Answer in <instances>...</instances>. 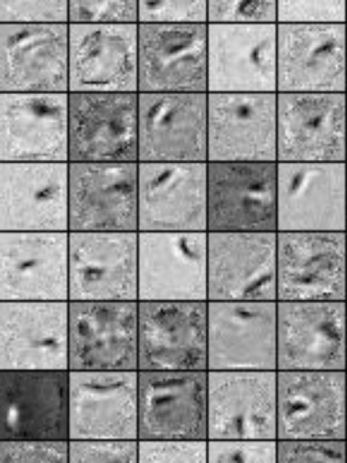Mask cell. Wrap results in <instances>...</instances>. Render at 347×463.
<instances>
[{
	"mask_svg": "<svg viewBox=\"0 0 347 463\" xmlns=\"http://www.w3.org/2000/svg\"><path fill=\"white\" fill-rule=\"evenodd\" d=\"M277 302H347V232H277Z\"/></svg>",
	"mask_w": 347,
	"mask_h": 463,
	"instance_id": "obj_1",
	"label": "cell"
},
{
	"mask_svg": "<svg viewBox=\"0 0 347 463\" xmlns=\"http://www.w3.org/2000/svg\"><path fill=\"white\" fill-rule=\"evenodd\" d=\"M209 232H278L277 162H208Z\"/></svg>",
	"mask_w": 347,
	"mask_h": 463,
	"instance_id": "obj_2",
	"label": "cell"
},
{
	"mask_svg": "<svg viewBox=\"0 0 347 463\" xmlns=\"http://www.w3.org/2000/svg\"><path fill=\"white\" fill-rule=\"evenodd\" d=\"M138 93H209V24H138Z\"/></svg>",
	"mask_w": 347,
	"mask_h": 463,
	"instance_id": "obj_3",
	"label": "cell"
},
{
	"mask_svg": "<svg viewBox=\"0 0 347 463\" xmlns=\"http://www.w3.org/2000/svg\"><path fill=\"white\" fill-rule=\"evenodd\" d=\"M277 440H347V371H277Z\"/></svg>",
	"mask_w": 347,
	"mask_h": 463,
	"instance_id": "obj_4",
	"label": "cell"
},
{
	"mask_svg": "<svg viewBox=\"0 0 347 463\" xmlns=\"http://www.w3.org/2000/svg\"><path fill=\"white\" fill-rule=\"evenodd\" d=\"M209 371H138V440H208Z\"/></svg>",
	"mask_w": 347,
	"mask_h": 463,
	"instance_id": "obj_5",
	"label": "cell"
},
{
	"mask_svg": "<svg viewBox=\"0 0 347 463\" xmlns=\"http://www.w3.org/2000/svg\"><path fill=\"white\" fill-rule=\"evenodd\" d=\"M0 302H70V232H0Z\"/></svg>",
	"mask_w": 347,
	"mask_h": 463,
	"instance_id": "obj_6",
	"label": "cell"
},
{
	"mask_svg": "<svg viewBox=\"0 0 347 463\" xmlns=\"http://www.w3.org/2000/svg\"><path fill=\"white\" fill-rule=\"evenodd\" d=\"M208 232V162H138V232Z\"/></svg>",
	"mask_w": 347,
	"mask_h": 463,
	"instance_id": "obj_7",
	"label": "cell"
},
{
	"mask_svg": "<svg viewBox=\"0 0 347 463\" xmlns=\"http://www.w3.org/2000/svg\"><path fill=\"white\" fill-rule=\"evenodd\" d=\"M138 371H209L208 302H138Z\"/></svg>",
	"mask_w": 347,
	"mask_h": 463,
	"instance_id": "obj_8",
	"label": "cell"
},
{
	"mask_svg": "<svg viewBox=\"0 0 347 463\" xmlns=\"http://www.w3.org/2000/svg\"><path fill=\"white\" fill-rule=\"evenodd\" d=\"M0 232H70V162H0Z\"/></svg>",
	"mask_w": 347,
	"mask_h": 463,
	"instance_id": "obj_9",
	"label": "cell"
},
{
	"mask_svg": "<svg viewBox=\"0 0 347 463\" xmlns=\"http://www.w3.org/2000/svg\"><path fill=\"white\" fill-rule=\"evenodd\" d=\"M209 232H138V302H208Z\"/></svg>",
	"mask_w": 347,
	"mask_h": 463,
	"instance_id": "obj_10",
	"label": "cell"
},
{
	"mask_svg": "<svg viewBox=\"0 0 347 463\" xmlns=\"http://www.w3.org/2000/svg\"><path fill=\"white\" fill-rule=\"evenodd\" d=\"M0 93H70V24H0Z\"/></svg>",
	"mask_w": 347,
	"mask_h": 463,
	"instance_id": "obj_11",
	"label": "cell"
},
{
	"mask_svg": "<svg viewBox=\"0 0 347 463\" xmlns=\"http://www.w3.org/2000/svg\"><path fill=\"white\" fill-rule=\"evenodd\" d=\"M277 371H347V302H277Z\"/></svg>",
	"mask_w": 347,
	"mask_h": 463,
	"instance_id": "obj_12",
	"label": "cell"
},
{
	"mask_svg": "<svg viewBox=\"0 0 347 463\" xmlns=\"http://www.w3.org/2000/svg\"><path fill=\"white\" fill-rule=\"evenodd\" d=\"M347 93H277V162H346Z\"/></svg>",
	"mask_w": 347,
	"mask_h": 463,
	"instance_id": "obj_13",
	"label": "cell"
},
{
	"mask_svg": "<svg viewBox=\"0 0 347 463\" xmlns=\"http://www.w3.org/2000/svg\"><path fill=\"white\" fill-rule=\"evenodd\" d=\"M70 232H138V162H70Z\"/></svg>",
	"mask_w": 347,
	"mask_h": 463,
	"instance_id": "obj_14",
	"label": "cell"
},
{
	"mask_svg": "<svg viewBox=\"0 0 347 463\" xmlns=\"http://www.w3.org/2000/svg\"><path fill=\"white\" fill-rule=\"evenodd\" d=\"M0 440L70 441V371H0Z\"/></svg>",
	"mask_w": 347,
	"mask_h": 463,
	"instance_id": "obj_15",
	"label": "cell"
},
{
	"mask_svg": "<svg viewBox=\"0 0 347 463\" xmlns=\"http://www.w3.org/2000/svg\"><path fill=\"white\" fill-rule=\"evenodd\" d=\"M277 93H346L347 24H277Z\"/></svg>",
	"mask_w": 347,
	"mask_h": 463,
	"instance_id": "obj_16",
	"label": "cell"
},
{
	"mask_svg": "<svg viewBox=\"0 0 347 463\" xmlns=\"http://www.w3.org/2000/svg\"><path fill=\"white\" fill-rule=\"evenodd\" d=\"M277 24H209V93H277Z\"/></svg>",
	"mask_w": 347,
	"mask_h": 463,
	"instance_id": "obj_17",
	"label": "cell"
},
{
	"mask_svg": "<svg viewBox=\"0 0 347 463\" xmlns=\"http://www.w3.org/2000/svg\"><path fill=\"white\" fill-rule=\"evenodd\" d=\"M209 93H138V162H209Z\"/></svg>",
	"mask_w": 347,
	"mask_h": 463,
	"instance_id": "obj_18",
	"label": "cell"
},
{
	"mask_svg": "<svg viewBox=\"0 0 347 463\" xmlns=\"http://www.w3.org/2000/svg\"><path fill=\"white\" fill-rule=\"evenodd\" d=\"M346 183L347 162H277L278 232H346Z\"/></svg>",
	"mask_w": 347,
	"mask_h": 463,
	"instance_id": "obj_19",
	"label": "cell"
},
{
	"mask_svg": "<svg viewBox=\"0 0 347 463\" xmlns=\"http://www.w3.org/2000/svg\"><path fill=\"white\" fill-rule=\"evenodd\" d=\"M70 93H138V24H70Z\"/></svg>",
	"mask_w": 347,
	"mask_h": 463,
	"instance_id": "obj_20",
	"label": "cell"
},
{
	"mask_svg": "<svg viewBox=\"0 0 347 463\" xmlns=\"http://www.w3.org/2000/svg\"><path fill=\"white\" fill-rule=\"evenodd\" d=\"M0 162H70V93H0Z\"/></svg>",
	"mask_w": 347,
	"mask_h": 463,
	"instance_id": "obj_21",
	"label": "cell"
},
{
	"mask_svg": "<svg viewBox=\"0 0 347 463\" xmlns=\"http://www.w3.org/2000/svg\"><path fill=\"white\" fill-rule=\"evenodd\" d=\"M70 302H138V232H70Z\"/></svg>",
	"mask_w": 347,
	"mask_h": 463,
	"instance_id": "obj_22",
	"label": "cell"
},
{
	"mask_svg": "<svg viewBox=\"0 0 347 463\" xmlns=\"http://www.w3.org/2000/svg\"><path fill=\"white\" fill-rule=\"evenodd\" d=\"M0 371H70V302H0Z\"/></svg>",
	"mask_w": 347,
	"mask_h": 463,
	"instance_id": "obj_23",
	"label": "cell"
},
{
	"mask_svg": "<svg viewBox=\"0 0 347 463\" xmlns=\"http://www.w3.org/2000/svg\"><path fill=\"white\" fill-rule=\"evenodd\" d=\"M70 440H138V371H70Z\"/></svg>",
	"mask_w": 347,
	"mask_h": 463,
	"instance_id": "obj_24",
	"label": "cell"
},
{
	"mask_svg": "<svg viewBox=\"0 0 347 463\" xmlns=\"http://www.w3.org/2000/svg\"><path fill=\"white\" fill-rule=\"evenodd\" d=\"M208 302H277V232H209Z\"/></svg>",
	"mask_w": 347,
	"mask_h": 463,
	"instance_id": "obj_25",
	"label": "cell"
},
{
	"mask_svg": "<svg viewBox=\"0 0 347 463\" xmlns=\"http://www.w3.org/2000/svg\"><path fill=\"white\" fill-rule=\"evenodd\" d=\"M70 162H138V93H70Z\"/></svg>",
	"mask_w": 347,
	"mask_h": 463,
	"instance_id": "obj_26",
	"label": "cell"
},
{
	"mask_svg": "<svg viewBox=\"0 0 347 463\" xmlns=\"http://www.w3.org/2000/svg\"><path fill=\"white\" fill-rule=\"evenodd\" d=\"M208 440H277V371H209Z\"/></svg>",
	"mask_w": 347,
	"mask_h": 463,
	"instance_id": "obj_27",
	"label": "cell"
},
{
	"mask_svg": "<svg viewBox=\"0 0 347 463\" xmlns=\"http://www.w3.org/2000/svg\"><path fill=\"white\" fill-rule=\"evenodd\" d=\"M70 371H138V302H70Z\"/></svg>",
	"mask_w": 347,
	"mask_h": 463,
	"instance_id": "obj_28",
	"label": "cell"
},
{
	"mask_svg": "<svg viewBox=\"0 0 347 463\" xmlns=\"http://www.w3.org/2000/svg\"><path fill=\"white\" fill-rule=\"evenodd\" d=\"M209 162H277V93L208 94Z\"/></svg>",
	"mask_w": 347,
	"mask_h": 463,
	"instance_id": "obj_29",
	"label": "cell"
},
{
	"mask_svg": "<svg viewBox=\"0 0 347 463\" xmlns=\"http://www.w3.org/2000/svg\"><path fill=\"white\" fill-rule=\"evenodd\" d=\"M209 371H277V302H208Z\"/></svg>",
	"mask_w": 347,
	"mask_h": 463,
	"instance_id": "obj_30",
	"label": "cell"
},
{
	"mask_svg": "<svg viewBox=\"0 0 347 463\" xmlns=\"http://www.w3.org/2000/svg\"><path fill=\"white\" fill-rule=\"evenodd\" d=\"M208 24H278V0H209Z\"/></svg>",
	"mask_w": 347,
	"mask_h": 463,
	"instance_id": "obj_31",
	"label": "cell"
},
{
	"mask_svg": "<svg viewBox=\"0 0 347 463\" xmlns=\"http://www.w3.org/2000/svg\"><path fill=\"white\" fill-rule=\"evenodd\" d=\"M209 0H138V24H208Z\"/></svg>",
	"mask_w": 347,
	"mask_h": 463,
	"instance_id": "obj_32",
	"label": "cell"
},
{
	"mask_svg": "<svg viewBox=\"0 0 347 463\" xmlns=\"http://www.w3.org/2000/svg\"><path fill=\"white\" fill-rule=\"evenodd\" d=\"M0 24H70V0H0Z\"/></svg>",
	"mask_w": 347,
	"mask_h": 463,
	"instance_id": "obj_33",
	"label": "cell"
},
{
	"mask_svg": "<svg viewBox=\"0 0 347 463\" xmlns=\"http://www.w3.org/2000/svg\"><path fill=\"white\" fill-rule=\"evenodd\" d=\"M70 24H138V0H70Z\"/></svg>",
	"mask_w": 347,
	"mask_h": 463,
	"instance_id": "obj_34",
	"label": "cell"
},
{
	"mask_svg": "<svg viewBox=\"0 0 347 463\" xmlns=\"http://www.w3.org/2000/svg\"><path fill=\"white\" fill-rule=\"evenodd\" d=\"M278 24H347L346 0H278Z\"/></svg>",
	"mask_w": 347,
	"mask_h": 463,
	"instance_id": "obj_35",
	"label": "cell"
},
{
	"mask_svg": "<svg viewBox=\"0 0 347 463\" xmlns=\"http://www.w3.org/2000/svg\"><path fill=\"white\" fill-rule=\"evenodd\" d=\"M277 463H347V440H277Z\"/></svg>",
	"mask_w": 347,
	"mask_h": 463,
	"instance_id": "obj_36",
	"label": "cell"
},
{
	"mask_svg": "<svg viewBox=\"0 0 347 463\" xmlns=\"http://www.w3.org/2000/svg\"><path fill=\"white\" fill-rule=\"evenodd\" d=\"M138 463H208V440H138Z\"/></svg>",
	"mask_w": 347,
	"mask_h": 463,
	"instance_id": "obj_37",
	"label": "cell"
},
{
	"mask_svg": "<svg viewBox=\"0 0 347 463\" xmlns=\"http://www.w3.org/2000/svg\"><path fill=\"white\" fill-rule=\"evenodd\" d=\"M0 463H70V441L0 440Z\"/></svg>",
	"mask_w": 347,
	"mask_h": 463,
	"instance_id": "obj_38",
	"label": "cell"
},
{
	"mask_svg": "<svg viewBox=\"0 0 347 463\" xmlns=\"http://www.w3.org/2000/svg\"><path fill=\"white\" fill-rule=\"evenodd\" d=\"M208 463H277V440H208Z\"/></svg>",
	"mask_w": 347,
	"mask_h": 463,
	"instance_id": "obj_39",
	"label": "cell"
},
{
	"mask_svg": "<svg viewBox=\"0 0 347 463\" xmlns=\"http://www.w3.org/2000/svg\"><path fill=\"white\" fill-rule=\"evenodd\" d=\"M70 463H138V440H70Z\"/></svg>",
	"mask_w": 347,
	"mask_h": 463,
	"instance_id": "obj_40",
	"label": "cell"
},
{
	"mask_svg": "<svg viewBox=\"0 0 347 463\" xmlns=\"http://www.w3.org/2000/svg\"><path fill=\"white\" fill-rule=\"evenodd\" d=\"M346 188H347V183H346ZM346 232H347V189H346Z\"/></svg>",
	"mask_w": 347,
	"mask_h": 463,
	"instance_id": "obj_41",
	"label": "cell"
},
{
	"mask_svg": "<svg viewBox=\"0 0 347 463\" xmlns=\"http://www.w3.org/2000/svg\"><path fill=\"white\" fill-rule=\"evenodd\" d=\"M346 93H347V67H346Z\"/></svg>",
	"mask_w": 347,
	"mask_h": 463,
	"instance_id": "obj_42",
	"label": "cell"
},
{
	"mask_svg": "<svg viewBox=\"0 0 347 463\" xmlns=\"http://www.w3.org/2000/svg\"><path fill=\"white\" fill-rule=\"evenodd\" d=\"M346 23H347V0H346Z\"/></svg>",
	"mask_w": 347,
	"mask_h": 463,
	"instance_id": "obj_43",
	"label": "cell"
},
{
	"mask_svg": "<svg viewBox=\"0 0 347 463\" xmlns=\"http://www.w3.org/2000/svg\"><path fill=\"white\" fill-rule=\"evenodd\" d=\"M347 162V161H346Z\"/></svg>",
	"mask_w": 347,
	"mask_h": 463,
	"instance_id": "obj_44",
	"label": "cell"
}]
</instances>
